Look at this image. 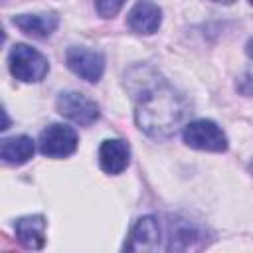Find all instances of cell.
<instances>
[{"mask_svg": "<svg viewBox=\"0 0 253 253\" xmlns=\"http://www.w3.org/2000/svg\"><path fill=\"white\" fill-rule=\"evenodd\" d=\"M126 89L134 99V121L144 134L168 138L182 126L188 115V103L154 69H130L126 75Z\"/></svg>", "mask_w": 253, "mask_h": 253, "instance_id": "6da1fadb", "label": "cell"}, {"mask_svg": "<svg viewBox=\"0 0 253 253\" xmlns=\"http://www.w3.org/2000/svg\"><path fill=\"white\" fill-rule=\"evenodd\" d=\"M8 67H10V73L24 83H38L49 71L47 57L26 43H16L10 49Z\"/></svg>", "mask_w": 253, "mask_h": 253, "instance_id": "7a4b0ae2", "label": "cell"}, {"mask_svg": "<svg viewBox=\"0 0 253 253\" xmlns=\"http://www.w3.org/2000/svg\"><path fill=\"white\" fill-rule=\"evenodd\" d=\"M184 142L190 148L196 150H208V152H223L227 150V136L221 130V126L213 121L208 119H200V121H192L184 126L182 132Z\"/></svg>", "mask_w": 253, "mask_h": 253, "instance_id": "3957f363", "label": "cell"}, {"mask_svg": "<svg viewBox=\"0 0 253 253\" xmlns=\"http://www.w3.org/2000/svg\"><path fill=\"white\" fill-rule=\"evenodd\" d=\"M206 245V231L186 219L164 223V251H192Z\"/></svg>", "mask_w": 253, "mask_h": 253, "instance_id": "277c9868", "label": "cell"}, {"mask_svg": "<svg viewBox=\"0 0 253 253\" xmlns=\"http://www.w3.org/2000/svg\"><path fill=\"white\" fill-rule=\"evenodd\" d=\"M77 144H79V138L75 128L59 123L45 126L38 140L40 152L49 158H65L77 150Z\"/></svg>", "mask_w": 253, "mask_h": 253, "instance_id": "5b68a950", "label": "cell"}, {"mask_svg": "<svg viewBox=\"0 0 253 253\" xmlns=\"http://www.w3.org/2000/svg\"><path fill=\"white\" fill-rule=\"evenodd\" d=\"M55 107H57L59 115H63L65 119H69V121H73L75 125H81V126L93 125L101 115L99 105L95 101H91L89 97H85L83 93H77V91L61 93L55 101Z\"/></svg>", "mask_w": 253, "mask_h": 253, "instance_id": "8992f818", "label": "cell"}, {"mask_svg": "<svg viewBox=\"0 0 253 253\" xmlns=\"http://www.w3.org/2000/svg\"><path fill=\"white\" fill-rule=\"evenodd\" d=\"M128 251H164V223L156 215L140 217L132 231L130 239L125 245Z\"/></svg>", "mask_w": 253, "mask_h": 253, "instance_id": "52a82bcc", "label": "cell"}, {"mask_svg": "<svg viewBox=\"0 0 253 253\" xmlns=\"http://www.w3.org/2000/svg\"><path fill=\"white\" fill-rule=\"evenodd\" d=\"M67 67L81 79L89 83H97L105 71V57L95 49H87L83 45H71L65 53Z\"/></svg>", "mask_w": 253, "mask_h": 253, "instance_id": "ba28073f", "label": "cell"}, {"mask_svg": "<svg viewBox=\"0 0 253 253\" xmlns=\"http://www.w3.org/2000/svg\"><path fill=\"white\" fill-rule=\"evenodd\" d=\"M160 22H162V10L158 8V4L150 0L136 2L126 16V26L130 28V32L144 34V36L158 32Z\"/></svg>", "mask_w": 253, "mask_h": 253, "instance_id": "9c48e42d", "label": "cell"}, {"mask_svg": "<svg viewBox=\"0 0 253 253\" xmlns=\"http://www.w3.org/2000/svg\"><path fill=\"white\" fill-rule=\"evenodd\" d=\"M12 24L22 30L26 36L32 38H49L57 26H59V16L55 12H45V14H20L12 18Z\"/></svg>", "mask_w": 253, "mask_h": 253, "instance_id": "30bf717a", "label": "cell"}, {"mask_svg": "<svg viewBox=\"0 0 253 253\" xmlns=\"http://www.w3.org/2000/svg\"><path fill=\"white\" fill-rule=\"evenodd\" d=\"M130 160V148L121 138L103 140L99 148V164L107 174H121Z\"/></svg>", "mask_w": 253, "mask_h": 253, "instance_id": "8fae6325", "label": "cell"}, {"mask_svg": "<svg viewBox=\"0 0 253 253\" xmlns=\"http://www.w3.org/2000/svg\"><path fill=\"white\" fill-rule=\"evenodd\" d=\"M16 237L26 249H42L45 243V217L24 215L14 223Z\"/></svg>", "mask_w": 253, "mask_h": 253, "instance_id": "7c38bea8", "label": "cell"}, {"mask_svg": "<svg viewBox=\"0 0 253 253\" xmlns=\"http://www.w3.org/2000/svg\"><path fill=\"white\" fill-rule=\"evenodd\" d=\"M36 152V144L30 136L20 134V136H12V138H4L0 142V158L6 164H14L20 166L24 162H28Z\"/></svg>", "mask_w": 253, "mask_h": 253, "instance_id": "4fadbf2b", "label": "cell"}, {"mask_svg": "<svg viewBox=\"0 0 253 253\" xmlns=\"http://www.w3.org/2000/svg\"><path fill=\"white\" fill-rule=\"evenodd\" d=\"M95 2V8L99 12L101 18H113L121 12L125 0H93Z\"/></svg>", "mask_w": 253, "mask_h": 253, "instance_id": "5bb4252c", "label": "cell"}, {"mask_svg": "<svg viewBox=\"0 0 253 253\" xmlns=\"http://www.w3.org/2000/svg\"><path fill=\"white\" fill-rule=\"evenodd\" d=\"M235 91L243 97H253V67L245 69L237 81H235Z\"/></svg>", "mask_w": 253, "mask_h": 253, "instance_id": "9a60e30c", "label": "cell"}, {"mask_svg": "<svg viewBox=\"0 0 253 253\" xmlns=\"http://www.w3.org/2000/svg\"><path fill=\"white\" fill-rule=\"evenodd\" d=\"M245 51H247V55L253 59V38L247 42V45H245Z\"/></svg>", "mask_w": 253, "mask_h": 253, "instance_id": "2e32d148", "label": "cell"}, {"mask_svg": "<svg viewBox=\"0 0 253 253\" xmlns=\"http://www.w3.org/2000/svg\"><path fill=\"white\" fill-rule=\"evenodd\" d=\"M211 2H217V4H233L235 0H211Z\"/></svg>", "mask_w": 253, "mask_h": 253, "instance_id": "e0dca14e", "label": "cell"}, {"mask_svg": "<svg viewBox=\"0 0 253 253\" xmlns=\"http://www.w3.org/2000/svg\"><path fill=\"white\" fill-rule=\"evenodd\" d=\"M249 170H251V174H253V162H251V166H249Z\"/></svg>", "mask_w": 253, "mask_h": 253, "instance_id": "ac0fdd59", "label": "cell"}, {"mask_svg": "<svg viewBox=\"0 0 253 253\" xmlns=\"http://www.w3.org/2000/svg\"><path fill=\"white\" fill-rule=\"evenodd\" d=\"M249 2H251V4H253V0H249Z\"/></svg>", "mask_w": 253, "mask_h": 253, "instance_id": "d6986e66", "label": "cell"}]
</instances>
